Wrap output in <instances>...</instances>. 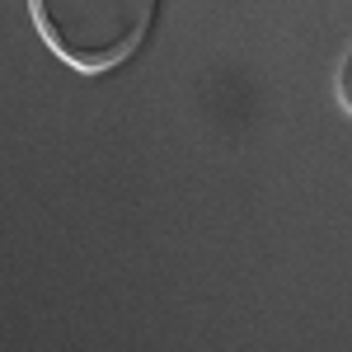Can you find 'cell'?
<instances>
[{"mask_svg": "<svg viewBox=\"0 0 352 352\" xmlns=\"http://www.w3.org/2000/svg\"><path fill=\"white\" fill-rule=\"evenodd\" d=\"M43 43L80 76L122 66L146 43L160 0H28Z\"/></svg>", "mask_w": 352, "mask_h": 352, "instance_id": "cell-1", "label": "cell"}, {"mask_svg": "<svg viewBox=\"0 0 352 352\" xmlns=\"http://www.w3.org/2000/svg\"><path fill=\"white\" fill-rule=\"evenodd\" d=\"M333 94H338L343 113L352 118V47L343 52V61H338V76H333Z\"/></svg>", "mask_w": 352, "mask_h": 352, "instance_id": "cell-2", "label": "cell"}]
</instances>
